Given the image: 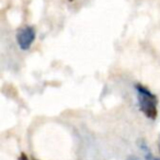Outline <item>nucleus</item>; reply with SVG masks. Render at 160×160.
Instances as JSON below:
<instances>
[{"label": "nucleus", "instance_id": "obj_1", "mask_svg": "<svg viewBox=\"0 0 160 160\" xmlns=\"http://www.w3.org/2000/svg\"><path fill=\"white\" fill-rule=\"evenodd\" d=\"M136 92H137L138 105L142 113L150 120H156L158 116V99L150 90L142 85L135 86Z\"/></svg>", "mask_w": 160, "mask_h": 160}, {"label": "nucleus", "instance_id": "obj_2", "mask_svg": "<svg viewBox=\"0 0 160 160\" xmlns=\"http://www.w3.org/2000/svg\"><path fill=\"white\" fill-rule=\"evenodd\" d=\"M35 30L32 27L21 28L17 33V43L22 51H28L35 41Z\"/></svg>", "mask_w": 160, "mask_h": 160}, {"label": "nucleus", "instance_id": "obj_3", "mask_svg": "<svg viewBox=\"0 0 160 160\" xmlns=\"http://www.w3.org/2000/svg\"><path fill=\"white\" fill-rule=\"evenodd\" d=\"M144 153H145V159H146V160H160V158L156 157V156L153 155V153L151 152L150 150L145 151Z\"/></svg>", "mask_w": 160, "mask_h": 160}, {"label": "nucleus", "instance_id": "obj_4", "mask_svg": "<svg viewBox=\"0 0 160 160\" xmlns=\"http://www.w3.org/2000/svg\"><path fill=\"white\" fill-rule=\"evenodd\" d=\"M19 160H32V159H30L25 153H21L20 157H19Z\"/></svg>", "mask_w": 160, "mask_h": 160}, {"label": "nucleus", "instance_id": "obj_5", "mask_svg": "<svg viewBox=\"0 0 160 160\" xmlns=\"http://www.w3.org/2000/svg\"><path fill=\"white\" fill-rule=\"evenodd\" d=\"M126 160H140V159H139V158H137V157H135V156H129Z\"/></svg>", "mask_w": 160, "mask_h": 160}]
</instances>
